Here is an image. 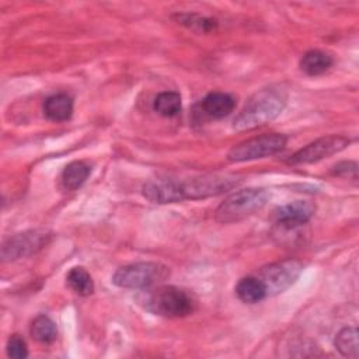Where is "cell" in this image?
<instances>
[{
	"label": "cell",
	"instance_id": "1",
	"mask_svg": "<svg viewBox=\"0 0 359 359\" xmlns=\"http://www.w3.org/2000/svg\"><path fill=\"white\" fill-rule=\"evenodd\" d=\"M287 94L280 87H268L255 93L234 118L236 130H248L275 119L285 108Z\"/></svg>",
	"mask_w": 359,
	"mask_h": 359
},
{
	"label": "cell",
	"instance_id": "2",
	"mask_svg": "<svg viewBox=\"0 0 359 359\" xmlns=\"http://www.w3.org/2000/svg\"><path fill=\"white\" fill-rule=\"evenodd\" d=\"M139 302L146 310L167 318L185 317L195 309V300L187 290L170 285L146 292Z\"/></svg>",
	"mask_w": 359,
	"mask_h": 359
},
{
	"label": "cell",
	"instance_id": "3",
	"mask_svg": "<svg viewBox=\"0 0 359 359\" xmlns=\"http://www.w3.org/2000/svg\"><path fill=\"white\" fill-rule=\"evenodd\" d=\"M268 199L269 192L264 188L240 189L220 203L216 209V220L220 223L240 222L262 209Z\"/></svg>",
	"mask_w": 359,
	"mask_h": 359
},
{
	"label": "cell",
	"instance_id": "4",
	"mask_svg": "<svg viewBox=\"0 0 359 359\" xmlns=\"http://www.w3.org/2000/svg\"><path fill=\"white\" fill-rule=\"evenodd\" d=\"M170 269L157 262H135L116 269L112 283L123 289H147L164 280Z\"/></svg>",
	"mask_w": 359,
	"mask_h": 359
},
{
	"label": "cell",
	"instance_id": "5",
	"mask_svg": "<svg viewBox=\"0 0 359 359\" xmlns=\"http://www.w3.org/2000/svg\"><path fill=\"white\" fill-rule=\"evenodd\" d=\"M240 180L229 174H209L188 181H175L178 202L185 199H201L220 195L233 189Z\"/></svg>",
	"mask_w": 359,
	"mask_h": 359
},
{
	"label": "cell",
	"instance_id": "6",
	"mask_svg": "<svg viewBox=\"0 0 359 359\" xmlns=\"http://www.w3.org/2000/svg\"><path fill=\"white\" fill-rule=\"evenodd\" d=\"M286 136L280 133H271V135H261L257 137H251L244 140L234 147L227 154L230 161H250L262 158L266 156L276 154L286 146Z\"/></svg>",
	"mask_w": 359,
	"mask_h": 359
},
{
	"label": "cell",
	"instance_id": "7",
	"mask_svg": "<svg viewBox=\"0 0 359 359\" xmlns=\"http://www.w3.org/2000/svg\"><path fill=\"white\" fill-rule=\"evenodd\" d=\"M302 269L303 265L297 259H285L261 268L258 278L265 286L266 296H273L290 287L299 278Z\"/></svg>",
	"mask_w": 359,
	"mask_h": 359
},
{
	"label": "cell",
	"instance_id": "8",
	"mask_svg": "<svg viewBox=\"0 0 359 359\" xmlns=\"http://www.w3.org/2000/svg\"><path fill=\"white\" fill-rule=\"evenodd\" d=\"M49 238L50 233L43 229L17 233L3 241L1 258L3 261H14L22 257H28L45 247Z\"/></svg>",
	"mask_w": 359,
	"mask_h": 359
},
{
	"label": "cell",
	"instance_id": "9",
	"mask_svg": "<svg viewBox=\"0 0 359 359\" xmlns=\"http://www.w3.org/2000/svg\"><path fill=\"white\" fill-rule=\"evenodd\" d=\"M349 142L351 140L345 136H337V135L323 136L309 143L303 149L297 150L296 153H293L287 158V163L296 165V164H311V163L320 161L325 157L339 153L349 144Z\"/></svg>",
	"mask_w": 359,
	"mask_h": 359
},
{
	"label": "cell",
	"instance_id": "10",
	"mask_svg": "<svg viewBox=\"0 0 359 359\" xmlns=\"http://www.w3.org/2000/svg\"><path fill=\"white\" fill-rule=\"evenodd\" d=\"M316 212V205L310 201L289 202L275 210L276 223L286 227H297L307 223Z\"/></svg>",
	"mask_w": 359,
	"mask_h": 359
},
{
	"label": "cell",
	"instance_id": "11",
	"mask_svg": "<svg viewBox=\"0 0 359 359\" xmlns=\"http://www.w3.org/2000/svg\"><path fill=\"white\" fill-rule=\"evenodd\" d=\"M236 107V101L230 94L213 91L209 93L201 102L202 111L213 119H222L233 112Z\"/></svg>",
	"mask_w": 359,
	"mask_h": 359
},
{
	"label": "cell",
	"instance_id": "12",
	"mask_svg": "<svg viewBox=\"0 0 359 359\" xmlns=\"http://www.w3.org/2000/svg\"><path fill=\"white\" fill-rule=\"evenodd\" d=\"M43 112L50 121L65 122L73 114V100L67 94H53L45 100Z\"/></svg>",
	"mask_w": 359,
	"mask_h": 359
},
{
	"label": "cell",
	"instance_id": "13",
	"mask_svg": "<svg viewBox=\"0 0 359 359\" xmlns=\"http://www.w3.org/2000/svg\"><path fill=\"white\" fill-rule=\"evenodd\" d=\"M236 294L244 303L254 304L266 297L265 286L258 276H245L238 280L236 286Z\"/></svg>",
	"mask_w": 359,
	"mask_h": 359
},
{
	"label": "cell",
	"instance_id": "14",
	"mask_svg": "<svg viewBox=\"0 0 359 359\" xmlns=\"http://www.w3.org/2000/svg\"><path fill=\"white\" fill-rule=\"evenodd\" d=\"M90 165L84 161H72L65 167L60 175V184L67 191H74L84 184L90 175Z\"/></svg>",
	"mask_w": 359,
	"mask_h": 359
},
{
	"label": "cell",
	"instance_id": "15",
	"mask_svg": "<svg viewBox=\"0 0 359 359\" xmlns=\"http://www.w3.org/2000/svg\"><path fill=\"white\" fill-rule=\"evenodd\" d=\"M332 66V57L318 49L309 50L300 60V69L309 76H320Z\"/></svg>",
	"mask_w": 359,
	"mask_h": 359
},
{
	"label": "cell",
	"instance_id": "16",
	"mask_svg": "<svg viewBox=\"0 0 359 359\" xmlns=\"http://www.w3.org/2000/svg\"><path fill=\"white\" fill-rule=\"evenodd\" d=\"M31 337L43 345L52 344L57 337V328L56 324L45 314H39L34 318L29 328Z\"/></svg>",
	"mask_w": 359,
	"mask_h": 359
},
{
	"label": "cell",
	"instance_id": "17",
	"mask_svg": "<svg viewBox=\"0 0 359 359\" xmlns=\"http://www.w3.org/2000/svg\"><path fill=\"white\" fill-rule=\"evenodd\" d=\"M67 286L80 296H88L94 292V282L91 275L83 266H74L66 275Z\"/></svg>",
	"mask_w": 359,
	"mask_h": 359
},
{
	"label": "cell",
	"instance_id": "18",
	"mask_svg": "<svg viewBox=\"0 0 359 359\" xmlns=\"http://www.w3.org/2000/svg\"><path fill=\"white\" fill-rule=\"evenodd\" d=\"M335 348L346 358H358V330L355 327H345L335 335Z\"/></svg>",
	"mask_w": 359,
	"mask_h": 359
},
{
	"label": "cell",
	"instance_id": "19",
	"mask_svg": "<svg viewBox=\"0 0 359 359\" xmlns=\"http://www.w3.org/2000/svg\"><path fill=\"white\" fill-rule=\"evenodd\" d=\"M153 108L161 116H175L181 111V95L175 91H163L154 98Z\"/></svg>",
	"mask_w": 359,
	"mask_h": 359
},
{
	"label": "cell",
	"instance_id": "20",
	"mask_svg": "<svg viewBox=\"0 0 359 359\" xmlns=\"http://www.w3.org/2000/svg\"><path fill=\"white\" fill-rule=\"evenodd\" d=\"M177 20L187 25V27H192V28H198L203 32H208L210 29H213L216 27V21L212 20V18H205V17H201V15H196V14H178L175 15Z\"/></svg>",
	"mask_w": 359,
	"mask_h": 359
},
{
	"label": "cell",
	"instance_id": "21",
	"mask_svg": "<svg viewBox=\"0 0 359 359\" xmlns=\"http://www.w3.org/2000/svg\"><path fill=\"white\" fill-rule=\"evenodd\" d=\"M7 355L14 359H24L28 356V348L27 342L22 339V337L14 334L8 338L7 345H6Z\"/></svg>",
	"mask_w": 359,
	"mask_h": 359
}]
</instances>
